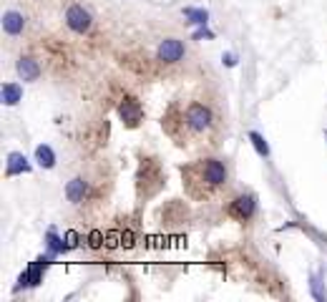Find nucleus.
<instances>
[{"label": "nucleus", "mask_w": 327, "mask_h": 302, "mask_svg": "<svg viewBox=\"0 0 327 302\" xmlns=\"http://www.w3.org/2000/svg\"><path fill=\"white\" fill-rule=\"evenodd\" d=\"M196 171H199V181L206 184L209 189H219V186H224L227 179H229V171H227V166H224L219 159H206V161H201V164L196 166Z\"/></svg>", "instance_id": "f257e3e1"}, {"label": "nucleus", "mask_w": 327, "mask_h": 302, "mask_svg": "<svg viewBox=\"0 0 327 302\" xmlns=\"http://www.w3.org/2000/svg\"><path fill=\"white\" fill-rule=\"evenodd\" d=\"M65 25L73 33L83 35V33H88L93 28V15L83 5H68V10H65Z\"/></svg>", "instance_id": "f03ea898"}, {"label": "nucleus", "mask_w": 327, "mask_h": 302, "mask_svg": "<svg viewBox=\"0 0 327 302\" xmlns=\"http://www.w3.org/2000/svg\"><path fill=\"white\" fill-rule=\"evenodd\" d=\"M255 212H257V197H255V194H239V197H234L232 204H229V214H232L234 219H239V222L252 219Z\"/></svg>", "instance_id": "7ed1b4c3"}, {"label": "nucleus", "mask_w": 327, "mask_h": 302, "mask_svg": "<svg viewBox=\"0 0 327 302\" xmlns=\"http://www.w3.org/2000/svg\"><path fill=\"white\" fill-rule=\"evenodd\" d=\"M184 121L192 131H206L211 126V111L204 103H192L184 114Z\"/></svg>", "instance_id": "20e7f679"}, {"label": "nucleus", "mask_w": 327, "mask_h": 302, "mask_svg": "<svg viewBox=\"0 0 327 302\" xmlns=\"http://www.w3.org/2000/svg\"><path fill=\"white\" fill-rule=\"evenodd\" d=\"M184 53H187V46L179 38H164L159 43V51H156L159 61H164V63H176L184 58Z\"/></svg>", "instance_id": "39448f33"}, {"label": "nucleus", "mask_w": 327, "mask_h": 302, "mask_svg": "<svg viewBox=\"0 0 327 302\" xmlns=\"http://www.w3.org/2000/svg\"><path fill=\"white\" fill-rule=\"evenodd\" d=\"M119 116H121V121L129 126V129H136L138 124H141V119H143V108H141V103L136 101V98H124L121 101V106H119Z\"/></svg>", "instance_id": "423d86ee"}, {"label": "nucleus", "mask_w": 327, "mask_h": 302, "mask_svg": "<svg viewBox=\"0 0 327 302\" xmlns=\"http://www.w3.org/2000/svg\"><path fill=\"white\" fill-rule=\"evenodd\" d=\"M30 161L25 159V154L20 151H10L8 161H5V176H15V174H30Z\"/></svg>", "instance_id": "0eeeda50"}, {"label": "nucleus", "mask_w": 327, "mask_h": 302, "mask_svg": "<svg viewBox=\"0 0 327 302\" xmlns=\"http://www.w3.org/2000/svg\"><path fill=\"white\" fill-rule=\"evenodd\" d=\"M3 30L8 35H20L25 30V15L18 10H5L3 13Z\"/></svg>", "instance_id": "6e6552de"}, {"label": "nucleus", "mask_w": 327, "mask_h": 302, "mask_svg": "<svg viewBox=\"0 0 327 302\" xmlns=\"http://www.w3.org/2000/svg\"><path fill=\"white\" fill-rule=\"evenodd\" d=\"M15 71H18V76H20L23 81H38V76H41V63H38L35 58H30V56H23V58H18Z\"/></svg>", "instance_id": "1a4fd4ad"}, {"label": "nucleus", "mask_w": 327, "mask_h": 302, "mask_svg": "<svg viewBox=\"0 0 327 302\" xmlns=\"http://www.w3.org/2000/svg\"><path fill=\"white\" fill-rule=\"evenodd\" d=\"M86 194H88V181H86V179L76 176V179H70V181L65 184V197H68L70 204H81V202L86 199Z\"/></svg>", "instance_id": "9d476101"}, {"label": "nucleus", "mask_w": 327, "mask_h": 302, "mask_svg": "<svg viewBox=\"0 0 327 302\" xmlns=\"http://www.w3.org/2000/svg\"><path fill=\"white\" fill-rule=\"evenodd\" d=\"M20 101H23V86L15 83V81L3 83V103H5V106H15V103H20Z\"/></svg>", "instance_id": "9b49d317"}, {"label": "nucleus", "mask_w": 327, "mask_h": 302, "mask_svg": "<svg viewBox=\"0 0 327 302\" xmlns=\"http://www.w3.org/2000/svg\"><path fill=\"white\" fill-rule=\"evenodd\" d=\"M35 161H38L41 169H53L56 166V151L48 144H38L35 146Z\"/></svg>", "instance_id": "f8f14e48"}, {"label": "nucleus", "mask_w": 327, "mask_h": 302, "mask_svg": "<svg viewBox=\"0 0 327 302\" xmlns=\"http://www.w3.org/2000/svg\"><path fill=\"white\" fill-rule=\"evenodd\" d=\"M46 247H48V254H51V257H56V254H61V252H68V249H70L63 239L56 234V229H48V234H46Z\"/></svg>", "instance_id": "ddd939ff"}, {"label": "nucleus", "mask_w": 327, "mask_h": 302, "mask_svg": "<svg viewBox=\"0 0 327 302\" xmlns=\"http://www.w3.org/2000/svg\"><path fill=\"white\" fill-rule=\"evenodd\" d=\"M184 15L189 18V23H192V25H199V28H204V25L209 23V13H206V10H201V8H187V10H184Z\"/></svg>", "instance_id": "4468645a"}, {"label": "nucleus", "mask_w": 327, "mask_h": 302, "mask_svg": "<svg viewBox=\"0 0 327 302\" xmlns=\"http://www.w3.org/2000/svg\"><path fill=\"white\" fill-rule=\"evenodd\" d=\"M249 141H252L255 151L260 154L262 159H269V144H267V139L262 136L260 131H249Z\"/></svg>", "instance_id": "2eb2a0df"}, {"label": "nucleus", "mask_w": 327, "mask_h": 302, "mask_svg": "<svg viewBox=\"0 0 327 302\" xmlns=\"http://www.w3.org/2000/svg\"><path fill=\"white\" fill-rule=\"evenodd\" d=\"M310 290H312V295H315V300H327V290L320 287V277H310Z\"/></svg>", "instance_id": "dca6fc26"}, {"label": "nucleus", "mask_w": 327, "mask_h": 302, "mask_svg": "<svg viewBox=\"0 0 327 302\" xmlns=\"http://www.w3.org/2000/svg\"><path fill=\"white\" fill-rule=\"evenodd\" d=\"M194 38L196 41H201V38H214V33H211V30H206V25H204V28H199V30L194 33Z\"/></svg>", "instance_id": "f3484780"}, {"label": "nucleus", "mask_w": 327, "mask_h": 302, "mask_svg": "<svg viewBox=\"0 0 327 302\" xmlns=\"http://www.w3.org/2000/svg\"><path fill=\"white\" fill-rule=\"evenodd\" d=\"M222 61H224L229 68H234V66H237V56H234V53H224V56H222Z\"/></svg>", "instance_id": "a211bd4d"}]
</instances>
